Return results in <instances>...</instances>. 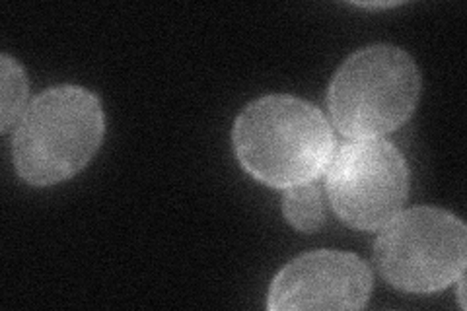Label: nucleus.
I'll return each instance as SVG.
<instances>
[{"mask_svg": "<svg viewBox=\"0 0 467 311\" xmlns=\"http://www.w3.org/2000/svg\"><path fill=\"white\" fill-rule=\"evenodd\" d=\"M240 166L263 185L290 189L316 181L335 150L327 117L310 101L273 94L245 106L232 129Z\"/></svg>", "mask_w": 467, "mask_h": 311, "instance_id": "f257e3e1", "label": "nucleus"}, {"mask_svg": "<svg viewBox=\"0 0 467 311\" xmlns=\"http://www.w3.org/2000/svg\"><path fill=\"white\" fill-rule=\"evenodd\" d=\"M99 98L80 86H55L27 103L14 129L12 161L34 187L63 183L82 171L104 140Z\"/></svg>", "mask_w": 467, "mask_h": 311, "instance_id": "f03ea898", "label": "nucleus"}, {"mask_svg": "<svg viewBox=\"0 0 467 311\" xmlns=\"http://www.w3.org/2000/svg\"><path fill=\"white\" fill-rule=\"evenodd\" d=\"M420 72L413 57L396 46H368L350 55L327 88L331 121L343 137L382 139L413 115Z\"/></svg>", "mask_w": 467, "mask_h": 311, "instance_id": "7ed1b4c3", "label": "nucleus"}, {"mask_svg": "<svg viewBox=\"0 0 467 311\" xmlns=\"http://www.w3.org/2000/svg\"><path fill=\"white\" fill-rule=\"evenodd\" d=\"M372 257L389 286L432 294L465 275L467 228L462 218L444 209L415 206L382 226Z\"/></svg>", "mask_w": 467, "mask_h": 311, "instance_id": "20e7f679", "label": "nucleus"}, {"mask_svg": "<svg viewBox=\"0 0 467 311\" xmlns=\"http://www.w3.org/2000/svg\"><path fill=\"white\" fill-rule=\"evenodd\" d=\"M326 187L345 226L374 232L401 213L409 199V166L384 139L343 142L327 164Z\"/></svg>", "mask_w": 467, "mask_h": 311, "instance_id": "39448f33", "label": "nucleus"}, {"mask_svg": "<svg viewBox=\"0 0 467 311\" xmlns=\"http://www.w3.org/2000/svg\"><path fill=\"white\" fill-rule=\"evenodd\" d=\"M374 286L370 266L355 254L319 249L292 259L273 278L267 307L295 309H362Z\"/></svg>", "mask_w": 467, "mask_h": 311, "instance_id": "423d86ee", "label": "nucleus"}, {"mask_svg": "<svg viewBox=\"0 0 467 311\" xmlns=\"http://www.w3.org/2000/svg\"><path fill=\"white\" fill-rule=\"evenodd\" d=\"M0 109H3V125L0 130L8 135L12 129H16L24 117L29 94L27 74L18 61H14L10 55L0 57Z\"/></svg>", "mask_w": 467, "mask_h": 311, "instance_id": "0eeeda50", "label": "nucleus"}, {"mask_svg": "<svg viewBox=\"0 0 467 311\" xmlns=\"http://www.w3.org/2000/svg\"><path fill=\"white\" fill-rule=\"evenodd\" d=\"M283 216L292 228L304 233H310L321 228L326 220V211L321 191L316 185V181L285 189Z\"/></svg>", "mask_w": 467, "mask_h": 311, "instance_id": "6e6552de", "label": "nucleus"}]
</instances>
